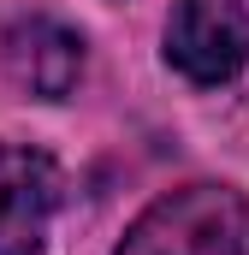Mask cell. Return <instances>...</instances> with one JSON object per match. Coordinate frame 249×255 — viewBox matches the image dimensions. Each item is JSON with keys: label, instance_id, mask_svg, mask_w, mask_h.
Segmentation results:
<instances>
[{"label": "cell", "instance_id": "3957f363", "mask_svg": "<svg viewBox=\"0 0 249 255\" xmlns=\"http://www.w3.org/2000/svg\"><path fill=\"white\" fill-rule=\"evenodd\" d=\"M60 208V172L42 148L0 142V255H42Z\"/></svg>", "mask_w": 249, "mask_h": 255}, {"label": "cell", "instance_id": "277c9868", "mask_svg": "<svg viewBox=\"0 0 249 255\" xmlns=\"http://www.w3.org/2000/svg\"><path fill=\"white\" fill-rule=\"evenodd\" d=\"M0 60H6V77L24 95L65 101L77 89V77H83V42H77V30H65L54 18H24V24L6 30Z\"/></svg>", "mask_w": 249, "mask_h": 255}, {"label": "cell", "instance_id": "7a4b0ae2", "mask_svg": "<svg viewBox=\"0 0 249 255\" xmlns=\"http://www.w3.org/2000/svg\"><path fill=\"white\" fill-rule=\"evenodd\" d=\"M166 65L190 83H226L249 65V0H178L166 18Z\"/></svg>", "mask_w": 249, "mask_h": 255}, {"label": "cell", "instance_id": "6da1fadb", "mask_svg": "<svg viewBox=\"0 0 249 255\" xmlns=\"http://www.w3.org/2000/svg\"><path fill=\"white\" fill-rule=\"evenodd\" d=\"M119 255H249V202L226 184H184L142 208Z\"/></svg>", "mask_w": 249, "mask_h": 255}]
</instances>
